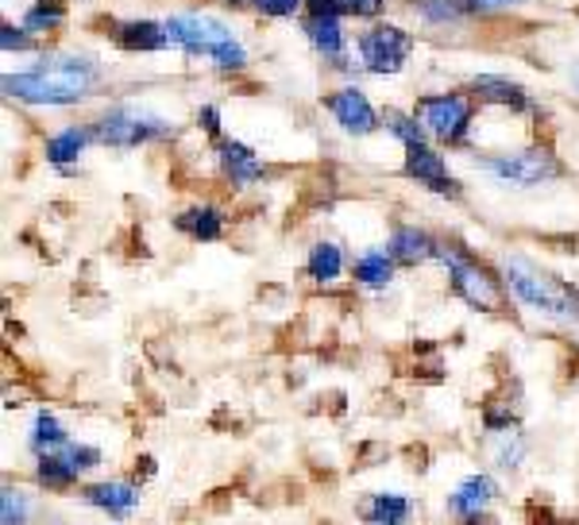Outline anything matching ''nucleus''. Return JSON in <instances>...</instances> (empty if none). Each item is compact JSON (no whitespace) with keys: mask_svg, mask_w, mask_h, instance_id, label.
<instances>
[{"mask_svg":"<svg viewBox=\"0 0 579 525\" xmlns=\"http://www.w3.org/2000/svg\"><path fill=\"white\" fill-rule=\"evenodd\" d=\"M518 460H522V441H518V437L506 433L503 437V449H498V464H503V468H518Z\"/></svg>","mask_w":579,"mask_h":525,"instance_id":"obj_31","label":"nucleus"},{"mask_svg":"<svg viewBox=\"0 0 579 525\" xmlns=\"http://www.w3.org/2000/svg\"><path fill=\"white\" fill-rule=\"evenodd\" d=\"M410 51H413V39L406 35L402 28H390V23L371 28L359 39V54H364L367 70H375V74H398L402 62L410 59Z\"/></svg>","mask_w":579,"mask_h":525,"instance_id":"obj_5","label":"nucleus"},{"mask_svg":"<svg viewBox=\"0 0 579 525\" xmlns=\"http://www.w3.org/2000/svg\"><path fill=\"white\" fill-rule=\"evenodd\" d=\"M221 167L236 186H252L263 175V162L244 144H221Z\"/></svg>","mask_w":579,"mask_h":525,"instance_id":"obj_16","label":"nucleus"},{"mask_svg":"<svg viewBox=\"0 0 579 525\" xmlns=\"http://www.w3.org/2000/svg\"><path fill=\"white\" fill-rule=\"evenodd\" d=\"M433 252H436L433 240L418 229H398L394 240H390V255L402 263H425V260H433Z\"/></svg>","mask_w":579,"mask_h":525,"instance_id":"obj_18","label":"nucleus"},{"mask_svg":"<svg viewBox=\"0 0 579 525\" xmlns=\"http://www.w3.org/2000/svg\"><path fill=\"white\" fill-rule=\"evenodd\" d=\"M178 229L182 232H190L193 240H217L224 232V217L217 213L213 206H198V209H190V213H182L178 217Z\"/></svg>","mask_w":579,"mask_h":525,"instance_id":"obj_19","label":"nucleus"},{"mask_svg":"<svg viewBox=\"0 0 579 525\" xmlns=\"http://www.w3.org/2000/svg\"><path fill=\"white\" fill-rule=\"evenodd\" d=\"M340 8L351 15H375L382 8V0H340Z\"/></svg>","mask_w":579,"mask_h":525,"instance_id":"obj_32","label":"nucleus"},{"mask_svg":"<svg viewBox=\"0 0 579 525\" xmlns=\"http://www.w3.org/2000/svg\"><path fill=\"white\" fill-rule=\"evenodd\" d=\"M487 170L503 182H518V186H537L549 182V178L560 175V162L552 159L541 147H529V151H514V155H498V159L487 162Z\"/></svg>","mask_w":579,"mask_h":525,"instance_id":"obj_6","label":"nucleus"},{"mask_svg":"<svg viewBox=\"0 0 579 525\" xmlns=\"http://www.w3.org/2000/svg\"><path fill=\"white\" fill-rule=\"evenodd\" d=\"M101 460L97 449H90V444H62L59 452H46V456H39V483L43 487H70V483L77 480V475L85 472V468H93Z\"/></svg>","mask_w":579,"mask_h":525,"instance_id":"obj_8","label":"nucleus"},{"mask_svg":"<svg viewBox=\"0 0 579 525\" xmlns=\"http://www.w3.org/2000/svg\"><path fill=\"white\" fill-rule=\"evenodd\" d=\"M340 271H344V255H340V248L336 244H317L309 252V274L317 282H333Z\"/></svg>","mask_w":579,"mask_h":525,"instance_id":"obj_22","label":"nucleus"},{"mask_svg":"<svg viewBox=\"0 0 579 525\" xmlns=\"http://www.w3.org/2000/svg\"><path fill=\"white\" fill-rule=\"evenodd\" d=\"M506 4H518V0H464V8H472V12H495Z\"/></svg>","mask_w":579,"mask_h":525,"instance_id":"obj_34","label":"nucleus"},{"mask_svg":"<svg viewBox=\"0 0 579 525\" xmlns=\"http://www.w3.org/2000/svg\"><path fill=\"white\" fill-rule=\"evenodd\" d=\"M406 175L410 178H418L425 190H433V193H452L456 198L460 193V186H456V178L449 175V167H444V159L436 151H429L425 144H413V147H406Z\"/></svg>","mask_w":579,"mask_h":525,"instance_id":"obj_10","label":"nucleus"},{"mask_svg":"<svg viewBox=\"0 0 579 525\" xmlns=\"http://www.w3.org/2000/svg\"><path fill=\"white\" fill-rule=\"evenodd\" d=\"M93 85H97V70L85 59H66V54L39 62L28 74L4 77L8 97L28 101V105H74Z\"/></svg>","mask_w":579,"mask_h":525,"instance_id":"obj_1","label":"nucleus"},{"mask_svg":"<svg viewBox=\"0 0 579 525\" xmlns=\"http://www.w3.org/2000/svg\"><path fill=\"white\" fill-rule=\"evenodd\" d=\"M305 35H309V43L317 46L320 54H328V59H340V54H344V31H340V15H328V12H309V20H305Z\"/></svg>","mask_w":579,"mask_h":525,"instance_id":"obj_13","label":"nucleus"},{"mask_svg":"<svg viewBox=\"0 0 579 525\" xmlns=\"http://www.w3.org/2000/svg\"><path fill=\"white\" fill-rule=\"evenodd\" d=\"M0 35H4V39H0V43H4V51H28V46H31L28 28L15 31L12 23H4V28H0Z\"/></svg>","mask_w":579,"mask_h":525,"instance_id":"obj_30","label":"nucleus"},{"mask_svg":"<svg viewBox=\"0 0 579 525\" xmlns=\"http://www.w3.org/2000/svg\"><path fill=\"white\" fill-rule=\"evenodd\" d=\"M198 124H201V128H206V132H209V136H217V132H221V113H217V108H213V105H209V108H201Z\"/></svg>","mask_w":579,"mask_h":525,"instance_id":"obj_33","label":"nucleus"},{"mask_svg":"<svg viewBox=\"0 0 579 525\" xmlns=\"http://www.w3.org/2000/svg\"><path fill=\"white\" fill-rule=\"evenodd\" d=\"M62 23V4H39L23 15V28L28 31H46V28H59Z\"/></svg>","mask_w":579,"mask_h":525,"instance_id":"obj_27","label":"nucleus"},{"mask_svg":"<svg viewBox=\"0 0 579 525\" xmlns=\"http://www.w3.org/2000/svg\"><path fill=\"white\" fill-rule=\"evenodd\" d=\"M85 503L101 506L108 514H128L139 503V491L131 483H97V487L85 491Z\"/></svg>","mask_w":579,"mask_h":525,"instance_id":"obj_17","label":"nucleus"},{"mask_svg":"<svg viewBox=\"0 0 579 525\" xmlns=\"http://www.w3.org/2000/svg\"><path fill=\"white\" fill-rule=\"evenodd\" d=\"M390 271H394V266H390V255H379V252L364 255V260L356 263V279L364 282V286H375V290L387 286Z\"/></svg>","mask_w":579,"mask_h":525,"instance_id":"obj_23","label":"nucleus"},{"mask_svg":"<svg viewBox=\"0 0 579 525\" xmlns=\"http://www.w3.org/2000/svg\"><path fill=\"white\" fill-rule=\"evenodd\" d=\"M406 514H410V498H406V495H375L367 518L390 525V522H406Z\"/></svg>","mask_w":579,"mask_h":525,"instance_id":"obj_24","label":"nucleus"},{"mask_svg":"<svg viewBox=\"0 0 579 525\" xmlns=\"http://www.w3.org/2000/svg\"><path fill=\"white\" fill-rule=\"evenodd\" d=\"M460 12H467L464 0H421V15L433 23H449L456 20Z\"/></svg>","mask_w":579,"mask_h":525,"instance_id":"obj_26","label":"nucleus"},{"mask_svg":"<svg viewBox=\"0 0 579 525\" xmlns=\"http://www.w3.org/2000/svg\"><path fill=\"white\" fill-rule=\"evenodd\" d=\"M441 260L452 266V286H456V294L464 297L467 305H475V309H487V313L498 309V282L491 279L483 266L460 260L456 252H441Z\"/></svg>","mask_w":579,"mask_h":525,"instance_id":"obj_7","label":"nucleus"},{"mask_svg":"<svg viewBox=\"0 0 579 525\" xmlns=\"http://www.w3.org/2000/svg\"><path fill=\"white\" fill-rule=\"evenodd\" d=\"M475 93H480L483 101H495V105L518 108V113H526V108H529L526 90H522L518 82H510V77H498V74H480V77H475Z\"/></svg>","mask_w":579,"mask_h":525,"instance_id":"obj_14","label":"nucleus"},{"mask_svg":"<svg viewBox=\"0 0 579 525\" xmlns=\"http://www.w3.org/2000/svg\"><path fill=\"white\" fill-rule=\"evenodd\" d=\"M167 132H170V124L159 120V116L136 113V108H113V113L97 124L93 136L108 147H139V144H151V139L167 136Z\"/></svg>","mask_w":579,"mask_h":525,"instance_id":"obj_4","label":"nucleus"},{"mask_svg":"<svg viewBox=\"0 0 579 525\" xmlns=\"http://www.w3.org/2000/svg\"><path fill=\"white\" fill-rule=\"evenodd\" d=\"M170 31V46H182L193 59H209L221 70H240L248 62V51L240 46V39L224 28L221 20L206 12H182L167 20Z\"/></svg>","mask_w":579,"mask_h":525,"instance_id":"obj_2","label":"nucleus"},{"mask_svg":"<svg viewBox=\"0 0 579 525\" xmlns=\"http://www.w3.org/2000/svg\"><path fill=\"white\" fill-rule=\"evenodd\" d=\"M491 498H495V487H491L487 475H472V480L460 483L456 495H452V511H456L460 518H480Z\"/></svg>","mask_w":579,"mask_h":525,"instance_id":"obj_15","label":"nucleus"},{"mask_svg":"<svg viewBox=\"0 0 579 525\" xmlns=\"http://www.w3.org/2000/svg\"><path fill=\"white\" fill-rule=\"evenodd\" d=\"M62 444H70L66 429L59 426V418L54 413H39L35 418V429H31V449L39 452V456H46V452H59Z\"/></svg>","mask_w":579,"mask_h":525,"instance_id":"obj_20","label":"nucleus"},{"mask_svg":"<svg viewBox=\"0 0 579 525\" xmlns=\"http://www.w3.org/2000/svg\"><path fill=\"white\" fill-rule=\"evenodd\" d=\"M387 128L402 139L406 147L413 144H425V132L418 128V116H402V113H387Z\"/></svg>","mask_w":579,"mask_h":525,"instance_id":"obj_25","label":"nucleus"},{"mask_svg":"<svg viewBox=\"0 0 579 525\" xmlns=\"http://www.w3.org/2000/svg\"><path fill=\"white\" fill-rule=\"evenodd\" d=\"M418 116L436 139L456 144V139H464V128L472 120V105L464 97H425L418 105Z\"/></svg>","mask_w":579,"mask_h":525,"instance_id":"obj_9","label":"nucleus"},{"mask_svg":"<svg viewBox=\"0 0 579 525\" xmlns=\"http://www.w3.org/2000/svg\"><path fill=\"white\" fill-rule=\"evenodd\" d=\"M116 43H120L124 51H162V46H170V31L167 23L136 20L116 31Z\"/></svg>","mask_w":579,"mask_h":525,"instance_id":"obj_12","label":"nucleus"},{"mask_svg":"<svg viewBox=\"0 0 579 525\" xmlns=\"http://www.w3.org/2000/svg\"><path fill=\"white\" fill-rule=\"evenodd\" d=\"M506 279H510L518 302H526L529 309H541L557 321H579V294L568 290L565 282H557L552 274H545L541 266H534L529 260H510L506 263Z\"/></svg>","mask_w":579,"mask_h":525,"instance_id":"obj_3","label":"nucleus"},{"mask_svg":"<svg viewBox=\"0 0 579 525\" xmlns=\"http://www.w3.org/2000/svg\"><path fill=\"white\" fill-rule=\"evenodd\" d=\"M23 518H28V506H23V495H20V491L8 487V491H4V511H0V522L12 525V522H23Z\"/></svg>","mask_w":579,"mask_h":525,"instance_id":"obj_28","label":"nucleus"},{"mask_svg":"<svg viewBox=\"0 0 579 525\" xmlns=\"http://www.w3.org/2000/svg\"><path fill=\"white\" fill-rule=\"evenodd\" d=\"M328 108H333V116L340 120V128L351 132V136H371V132L379 128V116H375L371 101H367L359 90L333 93V97H328Z\"/></svg>","mask_w":579,"mask_h":525,"instance_id":"obj_11","label":"nucleus"},{"mask_svg":"<svg viewBox=\"0 0 579 525\" xmlns=\"http://www.w3.org/2000/svg\"><path fill=\"white\" fill-rule=\"evenodd\" d=\"M252 8L263 15H294L302 8V0H252Z\"/></svg>","mask_w":579,"mask_h":525,"instance_id":"obj_29","label":"nucleus"},{"mask_svg":"<svg viewBox=\"0 0 579 525\" xmlns=\"http://www.w3.org/2000/svg\"><path fill=\"white\" fill-rule=\"evenodd\" d=\"M93 139V132H85V128H66V132H59L54 139H46V159L51 162H74L77 155H82V147L90 144Z\"/></svg>","mask_w":579,"mask_h":525,"instance_id":"obj_21","label":"nucleus"}]
</instances>
